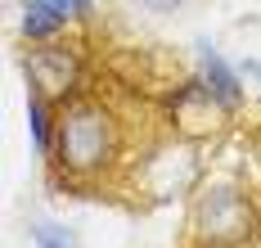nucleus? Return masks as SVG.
Masks as SVG:
<instances>
[{
  "label": "nucleus",
  "mask_w": 261,
  "mask_h": 248,
  "mask_svg": "<svg viewBox=\"0 0 261 248\" xmlns=\"http://www.w3.org/2000/svg\"><path fill=\"white\" fill-rule=\"evenodd\" d=\"M122 163V122L95 95H72L54 109L50 171L68 190H99Z\"/></svg>",
  "instance_id": "nucleus-1"
},
{
  "label": "nucleus",
  "mask_w": 261,
  "mask_h": 248,
  "mask_svg": "<svg viewBox=\"0 0 261 248\" xmlns=\"http://www.w3.org/2000/svg\"><path fill=\"white\" fill-rule=\"evenodd\" d=\"M252 230H257V208L230 181L207 185L189 208V244L194 248H239L252 239Z\"/></svg>",
  "instance_id": "nucleus-2"
},
{
  "label": "nucleus",
  "mask_w": 261,
  "mask_h": 248,
  "mask_svg": "<svg viewBox=\"0 0 261 248\" xmlns=\"http://www.w3.org/2000/svg\"><path fill=\"white\" fill-rule=\"evenodd\" d=\"M27 95H41V100H68V90L77 86V55H68V45H36L27 55Z\"/></svg>",
  "instance_id": "nucleus-3"
},
{
  "label": "nucleus",
  "mask_w": 261,
  "mask_h": 248,
  "mask_svg": "<svg viewBox=\"0 0 261 248\" xmlns=\"http://www.w3.org/2000/svg\"><path fill=\"white\" fill-rule=\"evenodd\" d=\"M198 68H203V72H198V77H203V86H207L212 95H216L225 109L234 113L239 104H243V82H239L234 68L221 59V50H216L212 41H198Z\"/></svg>",
  "instance_id": "nucleus-4"
},
{
  "label": "nucleus",
  "mask_w": 261,
  "mask_h": 248,
  "mask_svg": "<svg viewBox=\"0 0 261 248\" xmlns=\"http://www.w3.org/2000/svg\"><path fill=\"white\" fill-rule=\"evenodd\" d=\"M68 18H72V14H68L63 5H54V0H27L23 5V36L50 45L54 36L68 28Z\"/></svg>",
  "instance_id": "nucleus-5"
},
{
  "label": "nucleus",
  "mask_w": 261,
  "mask_h": 248,
  "mask_svg": "<svg viewBox=\"0 0 261 248\" xmlns=\"http://www.w3.org/2000/svg\"><path fill=\"white\" fill-rule=\"evenodd\" d=\"M32 239H36V248H77L72 235L54 221H32Z\"/></svg>",
  "instance_id": "nucleus-6"
},
{
  "label": "nucleus",
  "mask_w": 261,
  "mask_h": 248,
  "mask_svg": "<svg viewBox=\"0 0 261 248\" xmlns=\"http://www.w3.org/2000/svg\"><path fill=\"white\" fill-rule=\"evenodd\" d=\"M140 9H149V14H158V18H176V14H185V9H194L198 0H135Z\"/></svg>",
  "instance_id": "nucleus-7"
},
{
  "label": "nucleus",
  "mask_w": 261,
  "mask_h": 248,
  "mask_svg": "<svg viewBox=\"0 0 261 248\" xmlns=\"http://www.w3.org/2000/svg\"><path fill=\"white\" fill-rule=\"evenodd\" d=\"M54 5H63L72 18H81V14H90V0H54Z\"/></svg>",
  "instance_id": "nucleus-8"
},
{
  "label": "nucleus",
  "mask_w": 261,
  "mask_h": 248,
  "mask_svg": "<svg viewBox=\"0 0 261 248\" xmlns=\"http://www.w3.org/2000/svg\"><path fill=\"white\" fill-rule=\"evenodd\" d=\"M248 72H252V77L261 82V63H252V59H248Z\"/></svg>",
  "instance_id": "nucleus-9"
}]
</instances>
